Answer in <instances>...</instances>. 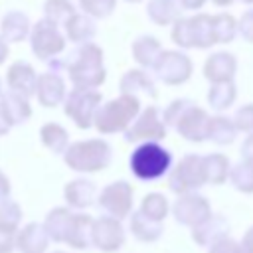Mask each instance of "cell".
I'll use <instances>...</instances> for the list:
<instances>
[{"mask_svg":"<svg viewBox=\"0 0 253 253\" xmlns=\"http://www.w3.org/2000/svg\"><path fill=\"white\" fill-rule=\"evenodd\" d=\"M237 30L247 42H253V10L243 12V16L237 22Z\"/></svg>","mask_w":253,"mask_h":253,"instance_id":"obj_40","label":"cell"},{"mask_svg":"<svg viewBox=\"0 0 253 253\" xmlns=\"http://www.w3.org/2000/svg\"><path fill=\"white\" fill-rule=\"evenodd\" d=\"M75 14V8L69 0H45L43 4V16L47 22L59 26H65V22Z\"/></svg>","mask_w":253,"mask_h":253,"instance_id":"obj_33","label":"cell"},{"mask_svg":"<svg viewBox=\"0 0 253 253\" xmlns=\"http://www.w3.org/2000/svg\"><path fill=\"white\" fill-rule=\"evenodd\" d=\"M172 164L170 152L160 146L158 142H144L136 146V150L130 156V170L138 180L150 182L168 172Z\"/></svg>","mask_w":253,"mask_h":253,"instance_id":"obj_5","label":"cell"},{"mask_svg":"<svg viewBox=\"0 0 253 253\" xmlns=\"http://www.w3.org/2000/svg\"><path fill=\"white\" fill-rule=\"evenodd\" d=\"M233 253H253V227L245 233L241 245H235V251Z\"/></svg>","mask_w":253,"mask_h":253,"instance_id":"obj_42","label":"cell"},{"mask_svg":"<svg viewBox=\"0 0 253 253\" xmlns=\"http://www.w3.org/2000/svg\"><path fill=\"white\" fill-rule=\"evenodd\" d=\"M30 43H32V51L38 59L49 61V59H53L55 55H59L63 51L65 38H63V34L59 32V28L55 24L42 18L30 30Z\"/></svg>","mask_w":253,"mask_h":253,"instance_id":"obj_8","label":"cell"},{"mask_svg":"<svg viewBox=\"0 0 253 253\" xmlns=\"http://www.w3.org/2000/svg\"><path fill=\"white\" fill-rule=\"evenodd\" d=\"M10 128H12V125H10V121H8V117H6V113H4V109H2V105H0V136H4Z\"/></svg>","mask_w":253,"mask_h":253,"instance_id":"obj_46","label":"cell"},{"mask_svg":"<svg viewBox=\"0 0 253 253\" xmlns=\"http://www.w3.org/2000/svg\"><path fill=\"white\" fill-rule=\"evenodd\" d=\"M162 51V45L152 36H140L132 43V55L142 67H152Z\"/></svg>","mask_w":253,"mask_h":253,"instance_id":"obj_26","label":"cell"},{"mask_svg":"<svg viewBox=\"0 0 253 253\" xmlns=\"http://www.w3.org/2000/svg\"><path fill=\"white\" fill-rule=\"evenodd\" d=\"M91 227H93V219L89 215H73L71 217V223H69V229H67V235H65V241L77 249H83L91 243Z\"/></svg>","mask_w":253,"mask_h":253,"instance_id":"obj_25","label":"cell"},{"mask_svg":"<svg viewBox=\"0 0 253 253\" xmlns=\"http://www.w3.org/2000/svg\"><path fill=\"white\" fill-rule=\"evenodd\" d=\"M91 241L103 251H117L125 241V231L115 217H99L97 221H93Z\"/></svg>","mask_w":253,"mask_h":253,"instance_id":"obj_15","label":"cell"},{"mask_svg":"<svg viewBox=\"0 0 253 253\" xmlns=\"http://www.w3.org/2000/svg\"><path fill=\"white\" fill-rule=\"evenodd\" d=\"M231 123H233V126H235L237 130H247V132H251V130H253V103L243 105L241 109H237Z\"/></svg>","mask_w":253,"mask_h":253,"instance_id":"obj_39","label":"cell"},{"mask_svg":"<svg viewBox=\"0 0 253 253\" xmlns=\"http://www.w3.org/2000/svg\"><path fill=\"white\" fill-rule=\"evenodd\" d=\"M166 136V126L158 115L156 107H146L142 111L140 117H136V121L132 125L126 126L125 130V140L126 142H158Z\"/></svg>","mask_w":253,"mask_h":253,"instance_id":"obj_9","label":"cell"},{"mask_svg":"<svg viewBox=\"0 0 253 253\" xmlns=\"http://www.w3.org/2000/svg\"><path fill=\"white\" fill-rule=\"evenodd\" d=\"M138 111H140L138 99L121 95L97 109L93 117V125L103 134L121 132V130H126V126L136 119Z\"/></svg>","mask_w":253,"mask_h":253,"instance_id":"obj_3","label":"cell"},{"mask_svg":"<svg viewBox=\"0 0 253 253\" xmlns=\"http://www.w3.org/2000/svg\"><path fill=\"white\" fill-rule=\"evenodd\" d=\"M8 53H10V47H8V43L0 38V65L6 61V57H8Z\"/></svg>","mask_w":253,"mask_h":253,"instance_id":"obj_48","label":"cell"},{"mask_svg":"<svg viewBox=\"0 0 253 253\" xmlns=\"http://www.w3.org/2000/svg\"><path fill=\"white\" fill-rule=\"evenodd\" d=\"M65 81L61 79L59 73H51L45 71L42 75H38V83H36V97L40 101V105L43 107H57L63 99H65Z\"/></svg>","mask_w":253,"mask_h":253,"instance_id":"obj_16","label":"cell"},{"mask_svg":"<svg viewBox=\"0 0 253 253\" xmlns=\"http://www.w3.org/2000/svg\"><path fill=\"white\" fill-rule=\"evenodd\" d=\"M241 156L245 158V162H251L253 164V134H249L243 144H241Z\"/></svg>","mask_w":253,"mask_h":253,"instance_id":"obj_43","label":"cell"},{"mask_svg":"<svg viewBox=\"0 0 253 253\" xmlns=\"http://www.w3.org/2000/svg\"><path fill=\"white\" fill-rule=\"evenodd\" d=\"M40 138L43 142L45 148H49L51 152L55 154H61L65 152V148L69 146V134L67 130L57 125V123H45L42 128H40Z\"/></svg>","mask_w":253,"mask_h":253,"instance_id":"obj_30","label":"cell"},{"mask_svg":"<svg viewBox=\"0 0 253 253\" xmlns=\"http://www.w3.org/2000/svg\"><path fill=\"white\" fill-rule=\"evenodd\" d=\"M174 217L184 225H200L210 217V204L198 194H184L174 204Z\"/></svg>","mask_w":253,"mask_h":253,"instance_id":"obj_13","label":"cell"},{"mask_svg":"<svg viewBox=\"0 0 253 253\" xmlns=\"http://www.w3.org/2000/svg\"><path fill=\"white\" fill-rule=\"evenodd\" d=\"M121 93L134 99H138V95L156 97V87L148 73L140 69H130L121 77Z\"/></svg>","mask_w":253,"mask_h":253,"instance_id":"obj_19","label":"cell"},{"mask_svg":"<svg viewBox=\"0 0 253 253\" xmlns=\"http://www.w3.org/2000/svg\"><path fill=\"white\" fill-rule=\"evenodd\" d=\"M99 204L105 211L111 213V217H125L128 211H130V206H132V188L119 180V182H113L109 184L103 192H101V198H99Z\"/></svg>","mask_w":253,"mask_h":253,"instance_id":"obj_12","label":"cell"},{"mask_svg":"<svg viewBox=\"0 0 253 253\" xmlns=\"http://www.w3.org/2000/svg\"><path fill=\"white\" fill-rule=\"evenodd\" d=\"M241 2H245V4H253V0H241Z\"/></svg>","mask_w":253,"mask_h":253,"instance_id":"obj_50","label":"cell"},{"mask_svg":"<svg viewBox=\"0 0 253 253\" xmlns=\"http://www.w3.org/2000/svg\"><path fill=\"white\" fill-rule=\"evenodd\" d=\"M101 105V93L95 89H77L73 87L71 93L65 95V115L79 126V128H91L93 117Z\"/></svg>","mask_w":253,"mask_h":253,"instance_id":"obj_7","label":"cell"},{"mask_svg":"<svg viewBox=\"0 0 253 253\" xmlns=\"http://www.w3.org/2000/svg\"><path fill=\"white\" fill-rule=\"evenodd\" d=\"M47 245V233L42 225L30 223L24 227L18 239V247L22 253H42Z\"/></svg>","mask_w":253,"mask_h":253,"instance_id":"obj_28","label":"cell"},{"mask_svg":"<svg viewBox=\"0 0 253 253\" xmlns=\"http://www.w3.org/2000/svg\"><path fill=\"white\" fill-rule=\"evenodd\" d=\"M30 36V18L20 10H10L0 22V38L6 43L24 42Z\"/></svg>","mask_w":253,"mask_h":253,"instance_id":"obj_18","label":"cell"},{"mask_svg":"<svg viewBox=\"0 0 253 253\" xmlns=\"http://www.w3.org/2000/svg\"><path fill=\"white\" fill-rule=\"evenodd\" d=\"M111 146L105 140L91 138V140H79L65 148L63 158L65 164L71 170L77 172H97L109 166L111 162Z\"/></svg>","mask_w":253,"mask_h":253,"instance_id":"obj_4","label":"cell"},{"mask_svg":"<svg viewBox=\"0 0 253 253\" xmlns=\"http://www.w3.org/2000/svg\"><path fill=\"white\" fill-rule=\"evenodd\" d=\"M146 14L154 24L168 26L174 24L178 18H182V8L178 0H150L146 6Z\"/></svg>","mask_w":253,"mask_h":253,"instance_id":"obj_24","label":"cell"},{"mask_svg":"<svg viewBox=\"0 0 253 253\" xmlns=\"http://www.w3.org/2000/svg\"><path fill=\"white\" fill-rule=\"evenodd\" d=\"M126 2H132L134 4V2H140V0H126Z\"/></svg>","mask_w":253,"mask_h":253,"instance_id":"obj_51","label":"cell"},{"mask_svg":"<svg viewBox=\"0 0 253 253\" xmlns=\"http://www.w3.org/2000/svg\"><path fill=\"white\" fill-rule=\"evenodd\" d=\"M6 83H8V91L10 93L20 95L24 99H30L32 95H36L38 73H36V69L30 63L16 61L6 71Z\"/></svg>","mask_w":253,"mask_h":253,"instance_id":"obj_14","label":"cell"},{"mask_svg":"<svg viewBox=\"0 0 253 253\" xmlns=\"http://www.w3.org/2000/svg\"><path fill=\"white\" fill-rule=\"evenodd\" d=\"M140 213L152 221H158L168 213V202L162 194H148L140 204Z\"/></svg>","mask_w":253,"mask_h":253,"instance_id":"obj_35","label":"cell"},{"mask_svg":"<svg viewBox=\"0 0 253 253\" xmlns=\"http://www.w3.org/2000/svg\"><path fill=\"white\" fill-rule=\"evenodd\" d=\"M130 229L142 241H152V239L160 237V233H162V225L158 221H152V219L144 217L140 211H136L130 217Z\"/></svg>","mask_w":253,"mask_h":253,"instance_id":"obj_34","label":"cell"},{"mask_svg":"<svg viewBox=\"0 0 253 253\" xmlns=\"http://www.w3.org/2000/svg\"><path fill=\"white\" fill-rule=\"evenodd\" d=\"M170 38L180 47H211L215 43L211 34V16L198 14L192 18H178Z\"/></svg>","mask_w":253,"mask_h":253,"instance_id":"obj_6","label":"cell"},{"mask_svg":"<svg viewBox=\"0 0 253 253\" xmlns=\"http://www.w3.org/2000/svg\"><path fill=\"white\" fill-rule=\"evenodd\" d=\"M8 194H10V182H8V178L0 170V200L8 198Z\"/></svg>","mask_w":253,"mask_h":253,"instance_id":"obj_47","label":"cell"},{"mask_svg":"<svg viewBox=\"0 0 253 253\" xmlns=\"http://www.w3.org/2000/svg\"><path fill=\"white\" fill-rule=\"evenodd\" d=\"M208 113L190 99H176L164 111V126H174L186 140L202 142L208 138Z\"/></svg>","mask_w":253,"mask_h":253,"instance_id":"obj_2","label":"cell"},{"mask_svg":"<svg viewBox=\"0 0 253 253\" xmlns=\"http://www.w3.org/2000/svg\"><path fill=\"white\" fill-rule=\"evenodd\" d=\"M152 67L156 77L166 85H180L192 75V61L182 51H160Z\"/></svg>","mask_w":253,"mask_h":253,"instance_id":"obj_10","label":"cell"},{"mask_svg":"<svg viewBox=\"0 0 253 253\" xmlns=\"http://www.w3.org/2000/svg\"><path fill=\"white\" fill-rule=\"evenodd\" d=\"M211 2H213L215 6H229L233 0H211Z\"/></svg>","mask_w":253,"mask_h":253,"instance_id":"obj_49","label":"cell"},{"mask_svg":"<svg viewBox=\"0 0 253 253\" xmlns=\"http://www.w3.org/2000/svg\"><path fill=\"white\" fill-rule=\"evenodd\" d=\"M229 231V225H227V219L221 217V215H210L206 217L200 225L194 227V239L200 243V245H210V243H215L219 239H223Z\"/></svg>","mask_w":253,"mask_h":253,"instance_id":"obj_20","label":"cell"},{"mask_svg":"<svg viewBox=\"0 0 253 253\" xmlns=\"http://www.w3.org/2000/svg\"><path fill=\"white\" fill-rule=\"evenodd\" d=\"M235 85L233 81H225V83H211L210 93H208V103L211 109L215 111H225L227 107L233 105L235 101Z\"/></svg>","mask_w":253,"mask_h":253,"instance_id":"obj_31","label":"cell"},{"mask_svg":"<svg viewBox=\"0 0 253 253\" xmlns=\"http://www.w3.org/2000/svg\"><path fill=\"white\" fill-rule=\"evenodd\" d=\"M204 180L210 184H221L229 176V160L223 154H208L202 156Z\"/></svg>","mask_w":253,"mask_h":253,"instance_id":"obj_27","label":"cell"},{"mask_svg":"<svg viewBox=\"0 0 253 253\" xmlns=\"http://www.w3.org/2000/svg\"><path fill=\"white\" fill-rule=\"evenodd\" d=\"M65 69L77 89H95L105 81L103 49L97 43H83L65 57Z\"/></svg>","mask_w":253,"mask_h":253,"instance_id":"obj_1","label":"cell"},{"mask_svg":"<svg viewBox=\"0 0 253 253\" xmlns=\"http://www.w3.org/2000/svg\"><path fill=\"white\" fill-rule=\"evenodd\" d=\"M18 221H20V208H18V204L10 202V200L0 202V229L14 233Z\"/></svg>","mask_w":253,"mask_h":253,"instance_id":"obj_38","label":"cell"},{"mask_svg":"<svg viewBox=\"0 0 253 253\" xmlns=\"http://www.w3.org/2000/svg\"><path fill=\"white\" fill-rule=\"evenodd\" d=\"M237 63L235 57L229 51H217L211 53L208 57V61L204 63V75L208 81L211 83H225V81H233Z\"/></svg>","mask_w":253,"mask_h":253,"instance_id":"obj_17","label":"cell"},{"mask_svg":"<svg viewBox=\"0 0 253 253\" xmlns=\"http://www.w3.org/2000/svg\"><path fill=\"white\" fill-rule=\"evenodd\" d=\"M0 105L10 121V125H22L26 123L30 117H32V107H30V101L20 97V95H14L10 91H6L4 95H0Z\"/></svg>","mask_w":253,"mask_h":253,"instance_id":"obj_22","label":"cell"},{"mask_svg":"<svg viewBox=\"0 0 253 253\" xmlns=\"http://www.w3.org/2000/svg\"><path fill=\"white\" fill-rule=\"evenodd\" d=\"M12 249V231L0 229V253H8Z\"/></svg>","mask_w":253,"mask_h":253,"instance_id":"obj_44","label":"cell"},{"mask_svg":"<svg viewBox=\"0 0 253 253\" xmlns=\"http://www.w3.org/2000/svg\"><path fill=\"white\" fill-rule=\"evenodd\" d=\"M0 95H2V81H0Z\"/></svg>","mask_w":253,"mask_h":253,"instance_id":"obj_52","label":"cell"},{"mask_svg":"<svg viewBox=\"0 0 253 253\" xmlns=\"http://www.w3.org/2000/svg\"><path fill=\"white\" fill-rule=\"evenodd\" d=\"M83 14L89 18H107L117 6V0H79Z\"/></svg>","mask_w":253,"mask_h":253,"instance_id":"obj_37","label":"cell"},{"mask_svg":"<svg viewBox=\"0 0 253 253\" xmlns=\"http://www.w3.org/2000/svg\"><path fill=\"white\" fill-rule=\"evenodd\" d=\"M237 128L233 126L231 119L223 117V115H215L210 117L208 121V138L213 140L215 144H231L235 140Z\"/></svg>","mask_w":253,"mask_h":253,"instance_id":"obj_29","label":"cell"},{"mask_svg":"<svg viewBox=\"0 0 253 253\" xmlns=\"http://www.w3.org/2000/svg\"><path fill=\"white\" fill-rule=\"evenodd\" d=\"M233 251H235V241H231L227 237L215 241L211 245V249H210V253H233Z\"/></svg>","mask_w":253,"mask_h":253,"instance_id":"obj_41","label":"cell"},{"mask_svg":"<svg viewBox=\"0 0 253 253\" xmlns=\"http://www.w3.org/2000/svg\"><path fill=\"white\" fill-rule=\"evenodd\" d=\"M95 184L85 178H77L65 186V200L73 208H87L95 202Z\"/></svg>","mask_w":253,"mask_h":253,"instance_id":"obj_23","label":"cell"},{"mask_svg":"<svg viewBox=\"0 0 253 253\" xmlns=\"http://www.w3.org/2000/svg\"><path fill=\"white\" fill-rule=\"evenodd\" d=\"M65 32H67V38L73 42V43H89L91 38H95L97 34V26H95V20L89 18L87 14H73L67 22H65Z\"/></svg>","mask_w":253,"mask_h":253,"instance_id":"obj_21","label":"cell"},{"mask_svg":"<svg viewBox=\"0 0 253 253\" xmlns=\"http://www.w3.org/2000/svg\"><path fill=\"white\" fill-rule=\"evenodd\" d=\"M237 22L231 14H215L211 16V34L215 43H227L235 38Z\"/></svg>","mask_w":253,"mask_h":253,"instance_id":"obj_32","label":"cell"},{"mask_svg":"<svg viewBox=\"0 0 253 253\" xmlns=\"http://www.w3.org/2000/svg\"><path fill=\"white\" fill-rule=\"evenodd\" d=\"M204 170H202V156L198 154H186L174 168L170 176V188L176 194H186L190 190H196L204 184Z\"/></svg>","mask_w":253,"mask_h":253,"instance_id":"obj_11","label":"cell"},{"mask_svg":"<svg viewBox=\"0 0 253 253\" xmlns=\"http://www.w3.org/2000/svg\"><path fill=\"white\" fill-rule=\"evenodd\" d=\"M229 178L233 182V186L239 192H253V164L251 162H239L237 166H233V170L229 172Z\"/></svg>","mask_w":253,"mask_h":253,"instance_id":"obj_36","label":"cell"},{"mask_svg":"<svg viewBox=\"0 0 253 253\" xmlns=\"http://www.w3.org/2000/svg\"><path fill=\"white\" fill-rule=\"evenodd\" d=\"M204 2L206 0H178V4H180V8L184 10H198V8H202L204 6Z\"/></svg>","mask_w":253,"mask_h":253,"instance_id":"obj_45","label":"cell"}]
</instances>
